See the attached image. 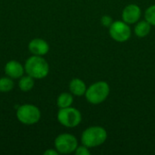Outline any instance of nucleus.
Segmentation results:
<instances>
[{"mask_svg": "<svg viewBox=\"0 0 155 155\" xmlns=\"http://www.w3.org/2000/svg\"><path fill=\"white\" fill-rule=\"evenodd\" d=\"M107 139V132L102 126H90L86 128L81 136L83 145L88 148L98 147L105 143Z\"/></svg>", "mask_w": 155, "mask_h": 155, "instance_id": "nucleus-1", "label": "nucleus"}, {"mask_svg": "<svg viewBox=\"0 0 155 155\" xmlns=\"http://www.w3.org/2000/svg\"><path fill=\"white\" fill-rule=\"evenodd\" d=\"M110 94V85L105 81H98L92 84L85 92V98L91 104L96 105L104 103Z\"/></svg>", "mask_w": 155, "mask_h": 155, "instance_id": "nucleus-2", "label": "nucleus"}, {"mask_svg": "<svg viewBox=\"0 0 155 155\" xmlns=\"http://www.w3.org/2000/svg\"><path fill=\"white\" fill-rule=\"evenodd\" d=\"M25 71L33 78L42 79L47 76L49 73V64L42 56L33 55L26 60Z\"/></svg>", "mask_w": 155, "mask_h": 155, "instance_id": "nucleus-3", "label": "nucleus"}, {"mask_svg": "<svg viewBox=\"0 0 155 155\" xmlns=\"http://www.w3.org/2000/svg\"><path fill=\"white\" fill-rule=\"evenodd\" d=\"M57 120L62 125L67 128H74L81 124L82 114L79 110L71 106L60 108L57 114Z\"/></svg>", "mask_w": 155, "mask_h": 155, "instance_id": "nucleus-4", "label": "nucleus"}, {"mask_svg": "<svg viewBox=\"0 0 155 155\" xmlns=\"http://www.w3.org/2000/svg\"><path fill=\"white\" fill-rule=\"evenodd\" d=\"M16 117L18 121L24 124H34L40 120L41 113L36 106L25 104L18 107Z\"/></svg>", "mask_w": 155, "mask_h": 155, "instance_id": "nucleus-5", "label": "nucleus"}, {"mask_svg": "<svg viewBox=\"0 0 155 155\" xmlns=\"http://www.w3.org/2000/svg\"><path fill=\"white\" fill-rule=\"evenodd\" d=\"M109 35L115 42L124 43L131 38L132 29L124 21H114L109 26Z\"/></svg>", "mask_w": 155, "mask_h": 155, "instance_id": "nucleus-6", "label": "nucleus"}, {"mask_svg": "<svg viewBox=\"0 0 155 155\" xmlns=\"http://www.w3.org/2000/svg\"><path fill=\"white\" fill-rule=\"evenodd\" d=\"M54 147L59 153L69 154L74 153L78 147V141L73 134H61L54 140Z\"/></svg>", "mask_w": 155, "mask_h": 155, "instance_id": "nucleus-7", "label": "nucleus"}, {"mask_svg": "<svg viewBox=\"0 0 155 155\" xmlns=\"http://www.w3.org/2000/svg\"><path fill=\"white\" fill-rule=\"evenodd\" d=\"M142 15L141 7L136 4H130L126 5L122 12V19L128 25L136 24Z\"/></svg>", "mask_w": 155, "mask_h": 155, "instance_id": "nucleus-8", "label": "nucleus"}, {"mask_svg": "<svg viewBox=\"0 0 155 155\" xmlns=\"http://www.w3.org/2000/svg\"><path fill=\"white\" fill-rule=\"evenodd\" d=\"M29 51L34 54V55H40L43 56L46 54L49 51V45L48 44L41 39V38H35L33 39L28 45Z\"/></svg>", "mask_w": 155, "mask_h": 155, "instance_id": "nucleus-9", "label": "nucleus"}, {"mask_svg": "<svg viewBox=\"0 0 155 155\" xmlns=\"http://www.w3.org/2000/svg\"><path fill=\"white\" fill-rule=\"evenodd\" d=\"M5 72L10 78L17 79L23 76L25 72V67H23V65L19 62L15 60H11L5 64Z\"/></svg>", "mask_w": 155, "mask_h": 155, "instance_id": "nucleus-10", "label": "nucleus"}, {"mask_svg": "<svg viewBox=\"0 0 155 155\" xmlns=\"http://www.w3.org/2000/svg\"><path fill=\"white\" fill-rule=\"evenodd\" d=\"M86 89H87V87L85 85V83L79 78L73 79L69 84V90H70L71 94L75 96L84 95Z\"/></svg>", "mask_w": 155, "mask_h": 155, "instance_id": "nucleus-11", "label": "nucleus"}, {"mask_svg": "<svg viewBox=\"0 0 155 155\" xmlns=\"http://www.w3.org/2000/svg\"><path fill=\"white\" fill-rule=\"evenodd\" d=\"M151 28H152V25L149 22H147L146 20H141V21L139 20L134 25V32L136 36L143 38V37L147 36L150 34Z\"/></svg>", "mask_w": 155, "mask_h": 155, "instance_id": "nucleus-12", "label": "nucleus"}, {"mask_svg": "<svg viewBox=\"0 0 155 155\" xmlns=\"http://www.w3.org/2000/svg\"><path fill=\"white\" fill-rule=\"evenodd\" d=\"M35 78H33L30 75H25V76H22L19 83H18V86L19 88L23 91V92H29L31 91L34 86H35Z\"/></svg>", "mask_w": 155, "mask_h": 155, "instance_id": "nucleus-13", "label": "nucleus"}, {"mask_svg": "<svg viewBox=\"0 0 155 155\" xmlns=\"http://www.w3.org/2000/svg\"><path fill=\"white\" fill-rule=\"evenodd\" d=\"M74 97L72 94L62 93L57 98V106L59 108H66L73 104Z\"/></svg>", "mask_w": 155, "mask_h": 155, "instance_id": "nucleus-14", "label": "nucleus"}, {"mask_svg": "<svg viewBox=\"0 0 155 155\" xmlns=\"http://www.w3.org/2000/svg\"><path fill=\"white\" fill-rule=\"evenodd\" d=\"M14 88V82L10 77L0 78V92L7 93Z\"/></svg>", "mask_w": 155, "mask_h": 155, "instance_id": "nucleus-15", "label": "nucleus"}, {"mask_svg": "<svg viewBox=\"0 0 155 155\" xmlns=\"http://www.w3.org/2000/svg\"><path fill=\"white\" fill-rule=\"evenodd\" d=\"M144 17H145V20L151 24V25L155 26V5L149 6L145 10Z\"/></svg>", "mask_w": 155, "mask_h": 155, "instance_id": "nucleus-16", "label": "nucleus"}, {"mask_svg": "<svg viewBox=\"0 0 155 155\" xmlns=\"http://www.w3.org/2000/svg\"><path fill=\"white\" fill-rule=\"evenodd\" d=\"M76 155H90V150L88 147H86L85 145H82V146H78L76 148V150L74 151Z\"/></svg>", "mask_w": 155, "mask_h": 155, "instance_id": "nucleus-17", "label": "nucleus"}, {"mask_svg": "<svg viewBox=\"0 0 155 155\" xmlns=\"http://www.w3.org/2000/svg\"><path fill=\"white\" fill-rule=\"evenodd\" d=\"M113 22H114V21H113V18H112L110 15H103L102 18H101V24H102L104 26L108 27V28H109V26L112 25Z\"/></svg>", "mask_w": 155, "mask_h": 155, "instance_id": "nucleus-18", "label": "nucleus"}, {"mask_svg": "<svg viewBox=\"0 0 155 155\" xmlns=\"http://www.w3.org/2000/svg\"><path fill=\"white\" fill-rule=\"evenodd\" d=\"M58 152H57V150L55 149V150H53V149H49V150H47V151H45V153H44V154L45 155H58Z\"/></svg>", "mask_w": 155, "mask_h": 155, "instance_id": "nucleus-19", "label": "nucleus"}]
</instances>
